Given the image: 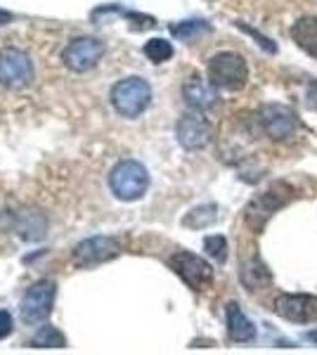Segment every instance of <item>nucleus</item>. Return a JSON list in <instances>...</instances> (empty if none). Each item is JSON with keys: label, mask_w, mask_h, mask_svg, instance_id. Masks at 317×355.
Returning a JSON list of instances; mask_svg holds the SVG:
<instances>
[{"label": "nucleus", "mask_w": 317, "mask_h": 355, "mask_svg": "<svg viewBox=\"0 0 317 355\" xmlns=\"http://www.w3.org/2000/svg\"><path fill=\"white\" fill-rule=\"evenodd\" d=\"M121 254V244L114 237H90L74 246L71 259L78 268H93L100 263L117 259Z\"/></svg>", "instance_id": "obj_10"}, {"label": "nucleus", "mask_w": 317, "mask_h": 355, "mask_svg": "<svg viewBox=\"0 0 317 355\" xmlns=\"http://www.w3.org/2000/svg\"><path fill=\"white\" fill-rule=\"evenodd\" d=\"M28 346H33V348H65L67 339L57 327H53V324H45V327H40L36 334H33V339L28 341Z\"/></svg>", "instance_id": "obj_18"}, {"label": "nucleus", "mask_w": 317, "mask_h": 355, "mask_svg": "<svg viewBox=\"0 0 317 355\" xmlns=\"http://www.w3.org/2000/svg\"><path fill=\"white\" fill-rule=\"evenodd\" d=\"M12 334V315L8 311H0V339Z\"/></svg>", "instance_id": "obj_23"}, {"label": "nucleus", "mask_w": 317, "mask_h": 355, "mask_svg": "<svg viewBox=\"0 0 317 355\" xmlns=\"http://www.w3.org/2000/svg\"><path fill=\"white\" fill-rule=\"evenodd\" d=\"M275 313L291 322H313L317 320V296L310 294H282L275 299Z\"/></svg>", "instance_id": "obj_12"}, {"label": "nucleus", "mask_w": 317, "mask_h": 355, "mask_svg": "<svg viewBox=\"0 0 317 355\" xmlns=\"http://www.w3.org/2000/svg\"><path fill=\"white\" fill-rule=\"evenodd\" d=\"M241 284H244L249 291H256V289H263L265 284H270V270L263 266L261 261H249L241 270Z\"/></svg>", "instance_id": "obj_16"}, {"label": "nucleus", "mask_w": 317, "mask_h": 355, "mask_svg": "<svg viewBox=\"0 0 317 355\" xmlns=\"http://www.w3.org/2000/svg\"><path fill=\"white\" fill-rule=\"evenodd\" d=\"M175 135H178V142H180L185 150H189V152L204 150L213 137V125L199 110H192V112H185L180 119H178Z\"/></svg>", "instance_id": "obj_9"}, {"label": "nucleus", "mask_w": 317, "mask_h": 355, "mask_svg": "<svg viewBox=\"0 0 317 355\" xmlns=\"http://www.w3.org/2000/svg\"><path fill=\"white\" fill-rule=\"evenodd\" d=\"M10 21H12V15L5 12V10H0V26H3V24H10Z\"/></svg>", "instance_id": "obj_24"}, {"label": "nucleus", "mask_w": 317, "mask_h": 355, "mask_svg": "<svg viewBox=\"0 0 317 355\" xmlns=\"http://www.w3.org/2000/svg\"><path fill=\"white\" fill-rule=\"evenodd\" d=\"M218 220V206L216 204H204L192 209L189 214L182 218V225L192 227V230H201V227H209Z\"/></svg>", "instance_id": "obj_17"}, {"label": "nucleus", "mask_w": 317, "mask_h": 355, "mask_svg": "<svg viewBox=\"0 0 317 355\" xmlns=\"http://www.w3.org/2000/svg\"><path fill=\"white\" fill-rule=\"evenodd\" d=\"M169 266L175 270L178 277L194 291H204L213 282V268L197 254L175 251L169 259Z\"/></svg>", "instance_id": "obj_6"}, {"label": "nucleus", "mask_w": 317, "mask_h": 355, "mask_svg": "<svg viewBox=\"0 0 317 355\" xmlns=\"http://www.w3.org/2000/svg\"><path fill=\"white\" fill-rule=\"evenodd\" d=\"M105 57V43L97 41V38L83 36V38H74L71 43L65 48L62 53V62L67 69L76 73H85L90 69H95Z\"/></svg>", "instance_id": "obj_8"}, {"label": "nucleus", "mask_w": 317, "mask_h": 355, "mask_svg": "<svg viewBox=\"0 0 317 355\" xmlns=\"http://www.w3.org/2000/svg\"><path fill=\"white\" fill-rule=\"evenodd\" d=\"M291 38L303 53L317 60V17H301L291 24Z\"/></svg>", "instance_id": "obj_15"}, {"label": "nucleus", "mask_w": 317, "mask_h": 355, "mask_svg": "<svg viewBox=\"0 0 317 355\" xmlns=\"http://www.w3.org/2000/svg\"><path fill=\"white\" fill-rule=\"evenodd\" d=\"M206 31H211V26L206 21H180V24H171V33L175 38H182V41H189V38Z\"/></svg>", "instance_id": "obj_21"}, {"label": "nucleus", "mask_w": 317, "mask_h": 355, "mask_svg": "<svg viewBox=\"0 0 317 355\" xmlns=\"http://www.w3.org/2000/svg\"><path fill=\"white\" fill-rule=\"evenodd\" d=\"M209 78L216 88L241 90L249 81V67L239 53H218L209 62Z\"/></svg>", "instance_id": "obj_4"}, {"label": "nucleus", "mask_w": 317, "mask_h": 355, "mask_svg": "<svg viewBox=\"0 0 317 355\" xmlns=\"http://www.w3.org/2000/svg\"><path fill=\"white\" fill-rule=\"evenodd\" d=\"M142 53L149 62H154V64H161V62H169L173 57V45L169 41H164V38H152V41L145 43V48H142Z\"/></svg>", "instance_id": "obj_19"}, {"label": "nucleus", "mask_w": 317, "mask_h": 355, "mask_svg": "<svg viewBox=\"0 0 317 355\" xmlns=\"http://www.w3.org/2000/svg\"><path fill=\"white\" fill-rule=\"evenodd\" d=\"M182 97L192 110L206 112L211 107H216L218 102V93H216V85L204 81L201 76H189L185 85H182Z\"/></svg>", "instance_id": "obj_13"}, {"label": "nucleus", "mask_w": 317, "mask_h": 355, "mask_svg": "<svg viewBox=\"0 0 317 355\" xmlns=\"http://www.w3.org/2000/svg\"><path fill=\"white\" fill-rule=\"evenodd\" d=\"M225 318H228V334L234 343H251L256 341V327L237 303H228L225 308Z\"/></svg>", "instance_id": "obj_14"}, {"label": "nucleus", "mask_w": 317, "mask_h": 355, "mask_svg": "<svg viewBox=\"0 0 317 355\" xmlns=\"http://www.w3.org/2000/svg\"><path fill=\"white\" fill-rule=\"evenodd\" d=\"M36 81V67L24 50H3L0 53V85L8 90H24Z\"/></svg>", "instance_id": "obj_5"}, {"label": "nucleus", "mask_w": 317, "mask_h": 355, "mask_svg": "<svg viewBox=\"0 0 317 355\" xmlns=\"http://www.w3.org/2000/svg\"><path fill=\"white\" fill-rule=\"evenodd\" d=\"M261 125L275 142H284L296 133V114L284 105H265L261 110Z\"/></svg>", "instance_id": "obj_11"}, {"label": "nucleus", "mask_w": 317, "mask_h": 355, "mask_svg": "<svg viewBox=\"0 0 317 355\" xmlns=\"http://www.w3.org/2000/svg\"><path fill=\"white\" fill-rule=\"evenodd\" d=\"M204 249L211 259H216L218 263L228 261V239L223 234H211V237L204 239Z\"/></svg>", "instance_id": "obj_22"}, {"label": "nucleus", "mask_w": 317, "mask_h": 355, "mask_svg": "<svg viewBox=\"0 0 317 355\" xmlns=\"http://www.w3.org/2000/svg\"><path fill=\"white\" fill-rule=\"evenodd\" d=\"M291 197H293V190L286 185V182H275L270 190H265L263 194L253 197L249 202V206H246V211H244L246 225H249L251 230L261 232L265 227V223L273 218L282 206L289 204Z\"/></svg>", "instance_id": "obj_3"}, {"label": "nucleus", "mask_w": 317, "mask_h": 355, "mask_svg": "<svg viewBox=\"0 0 317 355\" xmlns=\"http://www.w3.org/2000/svg\"><path fill=\"white\" fill-rule=\"evenodd\" d=\"M109 100H112V107L119 116L137 119L140 114L147 112L149 105H152V88H149V83L140 76L121 78L119 83H114L112 93H109Z\"/></svg>", "instance_id": "obj_1"}, {"label": "nucleus", "mask_w": 317, "mask_h": 355, "mask_svg": "<svg viewBox=\"0 0 317 355\" xmlns=\"http://www.w3.org/2000/svg\"><path fill=\"white\" fill-rule=\"evenodd\" d=\"M109 187L121 202H137L140 197H145L149 187V173L135 159H123L109 173Z\"/></svg>", "instance_id": "obj_2"}, {"label": "nucleus", "mask_w": 317, "mask_h": 355, "mask_svg": "<svg viewBox=\"0 0 317 355\" xmlns=\"http://www.w3.org/2000/svg\"><path fill=\"white\" fill-rule=\"evenodd\" d=\"M308 341H313L315 346H317V329L315 331H308Z\"/></svg>", "instance_id": "obj_25"}, {"label": "nucleus", "mask_w": 317, "mask_h": 355, "mask_svg": "<svg viewBox=\"0 0 317 355\" xmlns=\"http://www.w3.org/2000/svg\"><path fill=\"white\" fill-rule=\"evenodd\" d=\"M55 296H57V287L53 279H40L38 284H33L26 291L24 301H22V320L26 324L45 322L50 318V313H53Z\"/></svg>", "instance_id": "obj_7"}, {"label": "nucleus", "mask_w": 317, "mask_h": 355, "mask_svg": "<svg viewBox=\"0 0 317 355\" xmlns=\"http://www.w3.org/2000/svg\"><path fill=\"white\" fill-rule=\"evenodd\" d=\"M19 232L24 239H40L45 232V220L38 214H22L19 216Z\"/></svg>", "instance_id": "obj_20"}]
</instances>
